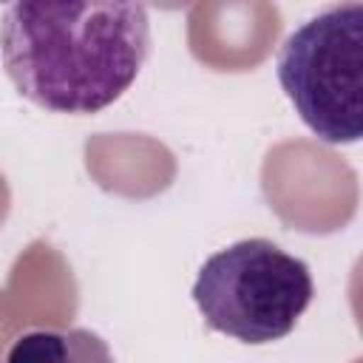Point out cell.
Wrapping results in <instances>:
<instances>
[{
	"mask_svg": "<svg viewBox=\"0 0 363 363\" xmlns=\"http://www.w3.org/2000/svg\"><path fill=\"white\" fill-rule=\"evenodd\" d=\"M303 125L329 145L363 133V3H340L295 28L275 60Z\"/></svg>",
	"mask_w": 363,
	"mask_h": 363,
	"instance_id": "obj_3",
	"label": "cell"
},
{
	"mask_svg": "<svg viewBox=\"0 0 363 363\" xmlns=\"http://www.w3.org/2000/svg\"><path fill=\"white\" fill-rule=\"evenodd\" d=\"M6 363H116L91 329H31L14 337Z\"/></svg>",
	"mask_w": 363,
	"mask_h": 363,
	"instance_id": "obj_4",
	"label": "cell"
},
{
	"mask_svg": "<svg viewBox=\"0 0 363 363\" xmlns=\"http://www.w3.org/2000/svg\"><path fill=\"white\" fill-rule=\"evenodd\" d=\"M150 51L142 3H11L0 57L11 85L51 113H99L139 77Z\"/></svg>",
	"mask_w": 363,
	"mask_h": 363,
	"instance_id": "obj_1",
	"label": "cell"
},
{
	"mask_svg": "<svg viewBox=\"0 0 363 363\" xmlns=\"http://www.w3.org/2000/svg\"><path fill=\"white\" fill-rule=\"evenodd\" d=\"M312 295L309 267L269 238H244L213 252L193 284L204 323L250 346L286 337Z\"/></svg>",
	"mask_w": 363,
	"mask_h": 363,
	"instance_id": "obj_2",
	"label": "cell"
}]
</instances>
